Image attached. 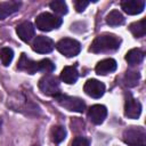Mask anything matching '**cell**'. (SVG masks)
<instances>
[{"label": "cell", "mask_w": 146, "mask_h": 146, "mask_svg": "<svg viewBox=\"0 0 146 146\" xmlns=\"http://www.w3.org/2000/svg\"><path fill=\"white\" fill-rule=\"evenodd\" d=\"M120 44H121V39L119 36H116L115 34L105 33L95 38L89 50L95 54L115 51L120 48Z\"/></svg>", "instance_id": "obj_1"}, {"label": "cell", "mask_w": 146, "mask_h": 146, "mask_svg": "<svg viewBox=\"0 0 146 146\" xmlns=\"http://www.w3.org/2000/svg\"><path fill=\"white\" fill-rule=\"evenodd\" d=\"M123 141L129 146H146V131L141 127H131L123 131Z\"/></svg>", "instance_id": "obj_2"}, {"label": "cell", "mask_w": 146, "mask_h": 146, "mask_svg": "<svg viewBox=\"0 0 146 146\" xmlns=\"http://www.w3.org/2000/svg\"><path fill=\"white\" fill-rule=\"evenodd\" d=\"M62 23H63V21H62L60 17H58L56 15H52L50 13H47V11L41 13L35 18V25H36V27L40 31H44V32H48V31L58 29L62 25Z\"/></svg>", "instance_id": "obj_3"}, {"label": "cell", "mask_w": 146, "mask_h": 146, "mask_svg": "<svg viewBox=\"0 0 146 146\" xmlns=\"http://www.w3.org/2000/svg\"><path fill=\"white\" fill-rule=\"evenodd\" d=\"M55 99L62 107L66 108L67 111L82 113L86 110V103L79 97H72V96L59 94L55 97Z\"/></svg>", "instance_id": "obj_4"}, {"label": "cell", "mask_w": 146, "mask_h": 146, "mask_svg": "<svg viewBox=\"0 0 146 146\" xmlns=\"http://www.w3.org/2000/svg\"><path fill=\"white\" fill-rule=\"evenodd\" d=\"M56 48L62 55H64L66 57H74V56L79 55V52L81 51L80 42L75 39H72V38L60 39L56 43Z\"/></svg>", "instance_id": "obj_5"}, {"label": "cell", "mask_w": 146, "mask_h": 146, "mask_svg": "<svg viewBox=\"0 0 146 146\" xmlns=\"http://www.w3.org/2000/svg\"><path fill=\"white\" fill-rule=\"evenodd\" d=\"M39 89L48 96H52L56 97L57 95L60 94V87H59V82L57 80V78L47 74L43 75L40 80H39Z\"/></svg>", "instance_id": "obj_6"}, {"label": "cell", "mask_w": 146, "mask_h": 146, "mask_svg": "<svg viewBox=\"0 0 146 146\" xmlns=\"http://www.w3.org/2000/svg\"><path fill=\"white\" fill-rule=\"evenodd\" d=\"M141 113V104L132 97L131 94H125L124 115L129 119H138Z\"/></svg>", "instance_id": "obj_7"}, {"label": "cell", "mask_w": 146, "mask_h": 146, "mask_svg": "<svg viewBox=\"0 0 146 146\" xmlns=\"http://www.w3.org/2000/svg\"><path fill=\"white\" fill-rule=\"evenodd\" d=\"M54 48H55L54 41L44 35H38L32 43V49L39 54H48L52 51Z\"/></svg>", "instance_id": "obj_8"}, {"label": "cell", "mask_w": 146, "mask_h": 146, "mask_svg": "<svg viewBox=\"0 0 146 146\" xmlns=\"http://www.w3.org/2000/svg\"><path fill=\"white\" fill-rule=\"evenodd\" d=\"M84 92L92 98H100L105 92V84L96 79H89L83 87Z\"/></svg>", "instance_id": "obj_9"}, {"label": "cell", "mask_w": 146, "mask_h": 146, "mask_svg": "<svg viewBox=\"0 0 146 146\" xmlns=\"http://www.w3.org/2000/svg\"><path fill=\"white\" fill-rule=\"evenodd\" d=\"M107 116V108L104 105L95 104L88 110V117L95 124H102Z\"/></svg>", "instance_id": "obj_10"}, {"label": "cell", "mask_w": 146, "mask_h": 146, "mask_svg": "<svg viewBox=\"0 0 146 146\" xmlns=\"http://www.w3.org/2000/svg\"><path fill=\"white\" fill-rule=\"evenodd\" d=\"M16 33L17 35L19 36V39L24 42H29L30 40H32V38L34 36V33H35V30H34V26L31 22L29 21H25V22H22L21 24L17 25L16 27Z\"/></svg>", "instance_id": "obj_11"}, {"label": "cell", "mask_w": 146, "mask_h": 146, "mask_svg": "<svg viewBox=\"0 0 146 146\" xmlns=\"http://www.w3.org/2000/svg\"><path fill=\"white\" fill-rule=\"evenodd\" d=\"M121 8L128 15H137L145 9V1L144 0H124L121 2Z\"/></svg>", "instance_id": "obj_12"}, {"label": "cell", "mask_w": 146, "mask_h": 146, "mask_svg": "<svg viewBox=\"0 0 146 146\" xmlns=\"http://www.w3.org/2000/svg\"><path fill=\"white\" fill-rule=\"evenodd\" d=\"M117 67V64L115 62V59L113 58H105L100 62L97 63L96 67H95V71L98 75H106L108 73H112L116 70Z\"/></svg>", "instance_id": "obj_13"}, {"label": "cell", "mask_w": 146, "mask_h": 146, "mask_svg": "<svg viewBox=\"0 0 146 146\" xmlns=\"http://www.w3.org/2000/svg\"><path fill=\"white\" fill-rule=\"evenodd\" d=\"M17 67L21 70V71H24V72H27L29 74H34L39 71V67H38V62L29 58L25 54H22L21 55V58L18 60V64H17Z\"/></svg>", "instance_id": "obj_14"}, {"label": "cell", "mask_w": 146, "mask_h": 146, "mask_svg": "<svg viewBox=\"0 0 146 146\" xmlns=\"http://www.w3.org/2000/svg\"><path fill=\"white\" fill-rule=\"evenodd\" d=\"M22 6L21 1H3L0 2V19H5L14 13L18 11Z\"/></svg>", "instance_id": "obj_15"}, {"label": "cell", "mask_w": 146, "mask_h": 146, "mask_svg": "<svg viewBox=\"0 0 146 146\" xmlns=\"http://www.w3.org/2000/svg\"><path fill=\"white\" fill-rule=\"evenodd\" d=\"M79 78V73L75 66H65L60 73V80L67 84L75 83Z\"/></svg>", "instance_id": "obj_16"}, {"label": "cell", "mask_w": 146, "mask_h": 146, "mask_svg": "<svg viewBox=\"0 0 146 146\" xmlns=\"http://www.w3.org/2000/svg\"><path fill=\"white\" fill-rule=\"evenodd\" d=\"M144 51L138 49V48H133V49H130L127 54H125V60L128 62L129 65L133 66V65H138L143 62L144 59Z\"/></svg>", "instance_id": "obj_17"}, {"label": "cell", "mask_w": 146, "mask_h": 146, "mask_svg": "<svg viewBox=\"0 0 146 146\" xmlns=\"http://www.w3.org/2000/svg\"><path fill=\"white\" fill-rule=\"evenodd\" d=\"M129 30L133 34L135 38L145 36V34H146V19L143 18V19H140L138 22H135V23L130 24Z\"/></svg>", "instance_id": "obj_18"}, {"label": "cell", "mask_w": 146, "mask_h": 146, "mask_svg": "<svg viewBox=\"0 0 146 146\" xmlns=\"http://www.w3.org/2000/svg\"><path fill=\"white\" fill-rule=\"evenodd\" d=\"M106 23L110 26H119L124 23V16L116 9L110 11V14L106 16Z\"/></svg>", "instance_id": "obj_19"}, {"label": "cell", "mask_w": 146, "mask_h": 146, "mask_svg": "<svg viewBox=\"0 0 146 146\" xmlns=\"http://www.w3.org/2000/svg\"><path fill=\"white\" fill-rule=\"evenodd\" d=\"M139 80H140L139 72H137V71H127V73L124 74V78H123V83H124L125 87L132 88V87H136L138 84Z\"/></svg>", "instance_id": "obj_20"}, {"label": "cell", "mask_w": 146, "mask_h": 146, "mask_svg": "<svg viewBox=\"0 0 146 146\" xmlns=\"http://www.w3.org/2000/svg\"><path fill=\"white\" fill-rule=\"evenodd\" d=\"M66 138V130L62 125H56L51 129V139L54 143L59 144Z\"/></svg>", "instance_id": "obj_21"}, {"label": "cell", "mask_w": 146, "mask_h": 146, "mask_svg": "<svg viewBox=\"0 0 146 146\" xmlns=\"http://www.w3.org/2000/svg\"><path fill=\"white\" fill-rule=\"evenodd\" d=\"M14 58V51L9 47H3L0 49V59L3 66H8Z\"/></svg>", "instance_id": "obj_22"}, {"label": "cell", "mask_w": 146, "mask_h": 146, "mask_svg": "<svg viewBox=\"0 0 146 146\" xmlns=\"http://www.w3.org/2000/svg\"><path fill=\"white\" fill-rule=\"evenodd\" d=\"M49 7H50V9H52L56 14H58V15H65V14H67V5H66V2L65 1H63V0H55V1H51L50 3H49Z\"/></svg>", "instance_id": "obj_23"}, {"label": "cell", "mask_w": 146, "mask_h": 146, "mask_svg": "<svg viewBox=\"0 0 146 146\" xmlns=\"http://www.w3.org/2000/svg\"><path fill=\"white\" fill-rule=\"evenodd\" d=\"M38 67H39L40 72H44V73H51L55 70L54 63L48 58H44V59H41L40 62H38Z\"/></svg>", "instance_id": "obj_24"}, {"label": "cell", "mask_w": 146, "mask_h": 146, "mask_svg": "<svg viewBox=\"0 0 146 146\" xmlns=\"http://www.w3.org/2000/svg\"><path fill=\"white\" fill-rule=\"evenodd\" d=\"M71 146H90V141H89V139H87L86 137L79 136V137H75V138L73 139Z\"/></svg>", "instance_id": "obj_25"}, {"label": "cell", "mask_w": 146, "mask_h": 146, "mask_svg": "<svg viewBox=\"0 0 146 146\" xmlns=\"http://www.w3.org/2000/svg\"><path fill=\"white\" fill-rule=\"evenodd\" d=\"M88 5H89V1H84V0H76V1H74V7H75L78 13L83 11L87 8Z\"/></svg>", "instance_id": "obj_26"}, {"label": "cell", "mask_w": 146, "mask_h": 146, "mask_svg": "<svg viewBox=\"0 0 146 146\" xmlns=\"http://www.w3.org/2000/svg\"><path fill=\"white\" fill-rule=\"evenodd\" d=\"M33 146H39V145H33Z\"/></svg>", "instance_id": "obj_27"}]
</instances>
